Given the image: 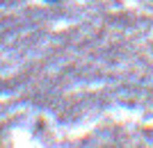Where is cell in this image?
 <instances>
[{"label":"cell","instance_id":"6da1fadb","mask_svg":"<svg viewBox=\"0 0 153 148\" xmlns=\"http://www.w3.org/2000/svg\"><path fill=\"white\" fill-rule=\"evenodd\" d=\"M46 2H57V0H46Z\"/></svg>","mask_w":153,"mask_h":148}]
</instances>
